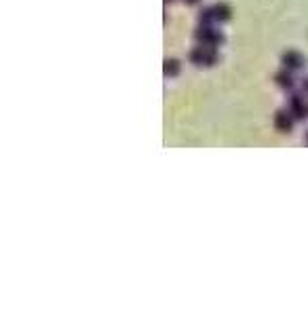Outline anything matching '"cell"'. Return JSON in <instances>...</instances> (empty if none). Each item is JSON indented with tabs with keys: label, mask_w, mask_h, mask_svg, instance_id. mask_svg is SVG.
<instances>
[{
	"label": "cell",
	"mask_w": 308,
	"mask_h": 325,
	"mask_svg": "<svg viewBox=\"0 0 308 325\" xmlns=\"http://www.w3.org/2000/svg\"><path fill=\"white\" fill-rule=\"evenodd\" d=\"M194 40L199 45H205V47H220L224 43V34L220 30H215L213 26H201L194 30Z\"/></svg>",
	"instance_id": "cell-1"
},
{
	"label": "cell",
	"mask_w": 308,
	"mask_h": 325,
	"mask_svg": "<svg viewBox=\"0 0 308 325\" xmlns=\"http://www.w3.org/2000/svg\"><path fill=\"white\" fill-rule=\"evenodd\" d=\"M281 64H283V68L291 70V72H300V70L306 68V57L300 53V51H283Z\"/></svg>",
	"instance_id": "cell-2"
},
{
	"label": "cell",
	"mask_w": 308,
	"mask_h": 325,
	"mask_svg": "<svg viewBox=\"0 0 308 325\" xmlns=\"http://www.w3.org/2000/svg\"><path fill=\"white\" fill-rule=\"evenodd\" d=\"M287 108H289V112L293 114L295 120H302L308 116V101H306V95L302 93H293L289 97V104H287Z\"/></svg>",
	"instance_id": "cell-3"
},
{
	"label": "cell",
	"mask_w": 308,
	"mask_h": 325,
	"mask_svg": "<svg viewBox=\"0 0 308 325\" xmlns=\"http://www.w3.org/2000/svg\"><path fill=\"white\" fill-rule=\"evenodd\" d=\"M293 114L289 112V108L285 110H276L274 112V127L276 131H281V133H289V131L293 129Z\"/></svg>",
	"instance_id": "cell-4"
},
{
	"label": "cell",
	"mask_w": 308,
	"mask_h": 325,
	"mask_svg": "<svg viewBox=\"0 0 308 325\" xmlns=\"http://www.w3.org/2000/svg\"><path fill=\"white\" fill-rule=\"evenodd\" d=\"M274 85L283 89V91H291L293 85H295V80H293V72L291 70H287V68H281L279 72L274 74Z\"/></svg>",
	"instance_id": "cell-5"
},
{
	"label": "cell",
	"mask_w": 308,
	"mask_h": 325,
	"mask_svg": "<svg viewBox=\"0 0 308 325\" xmlns=\"http://www.w3.org/2000/svg\"><path fill=\"white\" fill-rule=\"evenodd\" d=\"M213 15H215V24H228L232 19V9L226 3L213 5Z\"/></svg>",
	"instance_id": "cell-6"
},
{
	"label": "cell",
	"mask_w": 308,
	"mask_h": 325,
	"mask_svg": "<svg viewBox=\"0 0 308 325\" xmlns=\"http://www.w3.org/2000/svg\"><path fill=\"white\" fill-rule=\"evenodd\" d=\"M205 55H207V47L199 45V47H194L188 53V62L192 66H205Z\"/></svg>",
	"instance_id": "cell-7"
},
{
	"label": "cell",
	"mask_w": 308,
	"mask_h": 325,
	"mask_svg": "<svg viewBox=\"0 0 308 325\" xmlns=\"http://www.w3.org/2000/svg\"><path fill=\"white\" fill-rule=\"evenodd\" d=\"M163 72H165V76H178L182 72V62L176 57H167L163 64Z\"/></svg>",
	"instance_id": "cell-8"
},
{
	"label": "cell",
	"mask_w": 308,
	"mask_h": 325,
	"mask_svg": "<svg viewBox=\"0 0 308 325\" xmlns=\"http://www.w3.org/2000/svg\"><path fill=\"white\" fill-rule=\"evenodd\" d=\"M199 24L201 26H213L215 24V15H213V7H205L199 13Z\"/></svg>",
	"instance_id": "cell-9"
},
{
	"label": "cell",
	"mask_w": 308,
	"mask_h": 325,
	"mask_svg": "<svg viewBox=\"0 0 308 325\" xmlns=\"http://www.w3.org/2000/svg\"><path fill=\"white\" fill-rule=\"evenodd\" d=\"M220 62L218 47H207V55H205V66H215Z\"/></svg>",
	"instance_id": "cell-10"
},
{
	"label": "cell",
	"mask_w": 308,
	"mask_h": 325,
	"mask_svg": "<svg viewBox=\"0 0 308 325\" xmlns=\"http://www.w3.org/2000/svg\"><path fill=\"white\" fill-rule=\"evenodd\" d=\"M300 93L308 97V76H304V78H302V83H300Z\"/></svg>",
	"instance_id": "cell-11"
},
{
	"label": "cell",
	"mask_w": 308,
	"mask_h": 325,
	"mask_svg": "<svg viewBox=\"0 0 308 325\" xmlns=\"http://www.w3.org/2000/svg\"><path fill=\"white\" fill-rule=\"evenodd\" d=\"M184 3H186V5H199L201 0H184Z\"/></svg>",
	"instance_id": "cell-12"
},
{
	"label": "cell",
	"mask_w": 308,
	"mask_h": 325,
	"mask_svg": "<svg viewBox=\"0 0 308 325\" xmlns=\"http://www.w3.org/2000/svg\"><path fill=\"white\" fill-rule=\"evenodd\" d=\"M169 3H171V0H165V5H169Z\"/></svg>",
	"instance_id": "cell-13"
},
{
	"label": "cell",
	"mask_w": 308,
	"mask_h": 325,
	"mask_svg": "<svg viewBox=\"0 0 308 325\" xmlns=\"http://www.w3.org/2000/svg\"><path fill=\"white\" fill-rule=\"evenodd\" d=\"M306 141H308V133H306Z\"/></svg>",
	"instance_id": "cell-14"
}]
</instances>
